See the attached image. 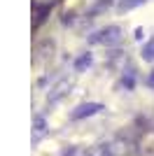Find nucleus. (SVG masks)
Instances as JSON below:
<instances>
[{
	"label": "nucleus",
	"mask_w": 154,
	"mask_h": 156,
	"mask_svg": "<svg viewBox=\"0 0 154 156\" xmlns=\"http://www.w3.org/2000/svg\"><path fill=\"white\" fill-rule=\"evenodd\" d=\"M103 110V105L98 103H86V105H79L75 112H72V119H84V117H91V114H98Z\"/></svg>",
	"instance_id": "f257e3e1"
},
{
	"label": "nucleus",
	"mask_w": 154,
	"mask_h": 156,
	"mask_svg": "<svg viewBox=\"0 0 154 156\" xmlns=\"http://www.w3.org/2000/svg\"><path fill=\"white\" fill-rule=\"evenodd\" d=\"M103 35L105 37H98L94 40V42H105V44H112V42H119V28H108V30H103Z\"/></svg>",
	"instance_id": "f03ea898"
},
{
	"label": "nucleus",
	"mask_w": 154,
	"mask_h": 156,
	"mask_svg": "<svg viewBox=\"0 0 154 156\" xmlns=\"http://www.w3.org/2000/svg\"><path fill=\"white\" fill-rule=\"evenodd\" d=\"M91 65V54H82L75 63V70H84V68H89Z\"/></svg>",
	"instance_id": "7ed1b4c3"
},
{
	"label": "nucleus",
	"mask_w": 154,
	"mask_h": 156,
	"mask_svg": "<svg viewBox=\"0 0 154 156\" xmlns=\"http://www.w3.org/2000/svg\"><path fill=\"white\" fill-rule=\"evenodd\" d=\"M142 58H145V61H154V40L149 42V44H145V49H142Z\"/></svg>",
	"instance_id": "20e7f679"
},
{
	"label": "nucleus",
	"mask_w": 154,
	"mask_h": 156,
	"mask_svg": "<svg viewBox=\"0 0 154 156\" xmlns=\"http://www.w3.org/2000/svg\"><path fill=\"white\" fill-rule=\"evenodd\" d=\"M42 133H45V119L38 117V119H35V137H40Z\"/></svg>",
	"instance_id": "39448f33"
},
{
	"label": "nucleus",
	"mask_w": 154,
	"mask_h": 156,
	"mask_svg": "<svg viewBox=\"0 0 154 156\" xmlns=\"http://www.w3.org/2000/svg\"><path fill=\"white\" fill-rule=\"evenodd\" d=\"M140 2H145V0H122V9H131V7L140 5Z\"/></svg>",
	"instance_id": "423d86ee"
},
{
	"label": "nucleus",
	"mask_w": 154,
	"mask_h": 156,
	"mask_svg": "<svg viewBox=\"0 0 154 156\" xmlns=\"http://www.w3.org/2000/svg\"><path fill=\"white\" fill-rule=\"evenodd\" d=\"M149 86H154V75H152V77H149Z\"/></svg>",
	"instance_id": "0eeeda50"
}]
</instances>
